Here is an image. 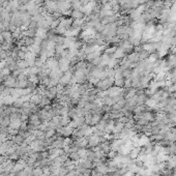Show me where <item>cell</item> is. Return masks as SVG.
I'll list each match as a JSON object with an SVG mask.
<instances>
[{"mask_svg": "<svg viewBox=\"0 0 176 176\" xmlns=\"http://www.w3.org/2000/svg\"><path fill=\"white\" fill-rule=\"evenodd\" d=\"M113 84H114V78L105 77L99 80L94 87L97 88L99 91H106V90H108L110 87H112Z\"/></svg>", "mask_w": 176, "mask_h": 176, "instance_id": "6da1fadb", "label": "cell"}, {"mask_svg": "<svg viewBox=\"0 0 176 176\" xmlns=\"http://www.w3.org/2000/svg\"><path fill=\"white\" fill-rule=\"evenodd\" d=\"M118 48H120L128 55V54H130V53H132L134 51V45L130 42V40H120V43L118 45Z\"/></svg>", "mask_w": 176, "mask_h": 176, "instance_id": "7a4b0ae2", "label": "cell"}, {"mask_svg": "<svg viewBox=\"0 0 176 176\" xmlns=\"http://www.w3.org/2000/svg\"><path fill=\"white\" fill-rule=\"evenodd\" d=\"M74 76V73L72 72L70 70H66V72H64V73H62L61 77H60L59 79V84H61L62 86H67L68 84L70 83V81H72V78H73Z\"/></svg>", "mask_w": 176, "mask_h": 176, "instance_id": "3957f363", "label": "cell"}, {"mask_svg": "<svg viewBox=\"0 0 176 176\" xmlns=\"http://www.w3.org/2000/svg\"><path fill=\"white\" fill-rule=\"evenodd\" d=\"M58 66L61 73H64L66 70H70V60L67 59L66 57H61L60 59H58Z\"/></svg>", "mask_w": 176, "mask_h": 176, "instance_id": "277c9868", "label": "cell"}, {"mask_svg": "<svg viewBox=\"0 0 176 176\" xmlns=\"http://www.w3.org/2000/svg\"><path fill=\"white\" fill-rule=\"evenodd\" d=\"M25 61H26L27 65L28 67H31V66H34L35 65V61H36V55L33 54L32 52H27L26 53V56H25Z\"/></svg>", "mask_w": 176, "mask_h": 176, "instance_id": "5b68a950", "label": "cell"}, {"mask_svg": "<svg viewBox=\"0 0 176 176\" xmlns=\"http://www.w3.org/2000/svg\"><path fill=\"white\" fill-rule=\"evenodd\" d=\"M136 94H137V88L133 87V86L132 87L124 88V89H123V97H124L126 99H132V97H134Z\"/></svg>", "mask_w": 176, "mask_h": 176, "instance_id": "8992f818", "label": "cell"}, {"mask_svg": "<svg viewBox=\"0 0 176 176\" xmlns=\"http://www.w3.org/2000/svg\"><path fill=\"white\" fill-rule=\"evenodd\" d=\"M28 121H29V124L31 126H38L40 124V118L38 116V114H35V113H31L30 115L28 116Z\"/></svg>", "mask_w": 176, "mask_h": 176, "instance_id": "52a82bcc", "label": "cell"}, {"mask_svg": "<svg viewBox=\"0 0 176 176\" xmlns=\"http://www.w3.org/2000/svg\"><path fill=\"white\" fill-rule=\"evenodd\" d=\"M46 64L47 66H48V68H50L51 70H57V68H59V66H58V60L56 59L55 57H51V58H48V60L46 61Z\"/></svg>", "mask_w": 176, "mask_h": 176, "instance_id": "ba28073f", "label": "cell"}, {"mask_svg": "<svg viewBox=\"0 0 176 176\" xmlns=\"http://www.w3.org/2000/svg\"><path fill=\"white\" fill-rule=\"evenodd\" d=\"M70 18H73L74 20H80V19H84L85 15L83 13V11L81 9H73L70 13Z\"/></svg>", "mask_w": 176, "mask_h": 176, "instance_id": "9c48e42d", "label": "cell"}, {"mask_svg": "<svg viewBox=\"0 0 176 176\" xmlns=\"http://www.w3.org/2000/svg\"><path fill=\"white\" fill-rule=\"evenodd\" d=\"M42 99H43V95L38 94V93H32L29 101L32 103L33 105H35V106H40V103H42Z\"/></svg>", "mask_w": 176, "mask_h": 176, "instance_id": "30bf717a", "label": "cell"}, {"mask_svg": "<svg viewBox=\"0 0 176 176\" xmlns=\"http://www.w3.org/2000/svg\"><path fill=\"white\" fill-rule=\"evenodd\" d=\"M1 34H2V38H3V40H4V42L13 44V42H15V38H13V32L6 30V31H3Z\"/></svg>", "mask_w": 176, "mask_h": 176, "instance_id": "8fae6325", "label": "cell"}, {"mask_svg": "<svg viewBox=\"0 0 176 176\" xmlns=\"http://www.w3.org/2000/svg\"><path fill=\"white\" fill-rule=\"evenodd\" d=\"M84 24H85V20H84V19H80V20H73L72 27L78 29V30H82V29H83Z\"/></svg>", "mask_w": 176, "mask_h": 176, "instance_id": "7c38bea8", "label": "cell"}, {"mask_svg": "<svg viewBox=\"0 0 176 176\" xmlns=\"http://www.w3.org/2000/svg\"><path fill=\"white\" fill-rule=\"evenodd\" d=\"M126 54L123 52L120 48H117L116 51L114 52V54H113V58L116 59V60H121V59H123V58L126 57Z\"/></svg>", "mask_w": 176, "mask_h": 176, "instance_id": "4fadbf2b", "label": "cell"}, {"mask_svg": "<svg viewBox=\"0 0 176 176\" xmlns=\"http://www.w3.org/2000/svg\"><path fill=\"white\" fill-rule=\"evenodd\" d=\"M28 82H30V83L34 84V85H38V84H40V80H38V75H30V76H28Z\"/></svg>", "mask_w": 176, "mask_h": 176, "instance_id": "5bb4252c", "label": "cell"}, {"mask_svg": "<svg viewBox=\"0 0 176 176\" xmlns=\"http://www.w3.org/2000/svg\"><path fill=\"white\" fill-rule=\"evenodd\" d=\"M17 65H18V68H19V70H26V68L28 67V65H27L25 60H18Z\"/></svg>", "mask_w": 176, "mask_h": 176, "instance_id": "9a60e30c", "label": "cell"}, {"mask_svg": "<svg viewBox=\"0 0 176 176\" xmlns=\"http://www.w3.org/2000/svg\"><path fill=\"white\" fill-rule=\"evenodd\" d=\"M51 105V99H48V97H43V99H42V103H40V107H46V106H50Z\"/></svg>", "mask_w": 176, "mask_h": 176, "instance_id": "2e32d148", "label": "cell"}, {"mask_svg": "<svg viewBox=\"0 0 176 176\" xmlns=\"http://www.w3.org/2000/svg\"><path fill=\"white\" fill-rule=\"evenodd\" d=\"M32 0H17V2L19 5H26L28 4L29 2H31Z\"/></svg>", "mask_w": 176, "mask_h": 176, "instance_id": "e0dca14e", "label": "cell"}]
</instances>
